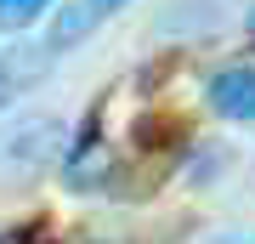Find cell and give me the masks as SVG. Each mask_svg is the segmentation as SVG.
<instances>
[{"instance_id": "1", "label": "cell", "mask_w": 255, "mask_h": 244, "mask_svg": "<svg viewBox=\"0 0 255 244\" xmlns=\"http://www.w3.org/2000/svg\"><path fill=\"white\" fill-rule=\"evenodd\" d=\"M57 142H63V125H57V114L23 119L17 131L0 136V171H23V176H34L40 165L57 154Z\"/></svg>"}, {"instance_id": "2", "label": "cell", "mask_w": 255, "mask_h": 244, "mask_svg": "<svg viewBox=\"0 0 255 244\" xmlns=\"http://www.w3.org/2000/svg\"><path fill=\"white\" fill-rule=\"evenodd\" d=\"M125 6V0H68V6H57L51 11V28H46V51H68V45H80L91 28H102L114 17V11Z\"/></svg>"}, {"instance_id": "3", "label": "cell", "mask_w": 255, "mask_h": 244, "mask_svg": "<svg viewBox=\"0 0 255 244\" xmlns=\"http://www.w3.org/2000/svg\"><path fill=\"white\" fill-rule=\"evenodd\" d=\"M204 97H210V108H216L221 119L250 125V119H255V63H227V68H216V74H210V85H204Z\"/></svg>"}, {"instance_id": "4", "label": "cell", "mask_w": 255, "mask_h": 244, "mask_svg": "<svg viewBox=\"0 0 255 244\" xmlns=\"http://www.w3.org/2000/svg\"><path fill=\"white\" fill-rule=\"evenodd\" d=\"M130 148H136V154H159L164 165H170L187 148V114H176V108L136 114V119H130Z\"/></svg>"}, {"instance_id": "5", "label": "cell", "mask_w": 255, "mask_h": 244, "mask_svg": "<svg viewBox=\"0 0 255 244\" xmlns=\"http://www.w3.org/2000/svg\"><path fill=\"white\" fill-rule=\"evenodd\" d=\"M46 74H51V51L46 45H6V51H0V108H11V102H17L28 85H40Z\"/></svg>"}, {"instance_id": "6", "label": "cell", "mask_w": 255, "mask_h": 244, "mask_svg": "<svg viewBox=\"0 0 255 244\" xmlns=\"http://www.w3.org/2000/svg\"><path fill=\"white\" fill-rule=\"evenodd\" d=\"M51 0H0V28H28Z\"/></svg>"}, {"instance_id": "7", "label": "cell", "mask_w": 255, "mask_h": 244, "mask_svg": "<svg viewBox=\"0 0 255 244\" xmlns=\"http://www.w3.org/2000/svg\"><path fill=\"white\" fill-rule=\"evenodd\" d=\"M176 63H182V51H170V57H159V63H153V68L142 74V85H159V80H164V74H170Z\"/></svg>"}, {"instance_id": "8", "label": "cell", "mask_w": 255, "mask_h": 244, "mask_svg": "<svg viewBox=\"0 0 255 244\" xmlns=\"http://www.w3.org/2000/svg\"><path fill=\"white\" fill-rule=\"evenodd\" d=\"M250 45H255V6H250Z\"/></svg>"}, {"instance_id": "9", "label": "cell", "mask_w": 255, "mask_h": 244, "mask_svg": "<svg viewBox=\"0 0 255 244\" xmlns=\"http://www.w3.org/2000/svg\"><path fill=\"white\" fill-rule=\"evenodd\" d=\"M91 244H102V239H91Z\"/></svg>"}, {"instance_id": "10", "label": "cell", "mask_w": 255, "mask_h": 244, "mask_svg": "<svg viewBox=\"0 0 255 244\" xmlns=\"http://www.w3.org/2000/svg\"><path fill=\"white\" fill-rule=\"evenodd\" d=\"M227 244H233V239H227Z\"/></svg>"}]
</instances>
